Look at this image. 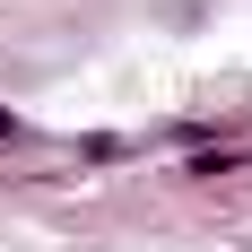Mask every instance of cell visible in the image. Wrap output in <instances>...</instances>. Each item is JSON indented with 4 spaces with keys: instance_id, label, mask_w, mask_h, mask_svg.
Segmentation results:
<instances>
[{
    "instance_id": "cell-1",
    "label": "cell",
    "mask_w": 252,
    "mask_h": 252,
    "mask_svg": "<svg viewBox=\"0 0 252 252\" xmlns=\"http://www.w3.org/2000/svg\"><path fill=\"white\" fill-rule=\"evenodd\" d=\"M235 165H252V157H244V148H209V157H191L183 174H200V183H218V174H235Z\"/></svg>"
},
{
    "instance_id": "cell-2",
    "label": "cell",
    "mask_w": 252,
    "mask_h": 252,
    "mask_svg": "<svg viewBox=\"0 0 252 252\" xmlns=\"http://www.w3.org/2000/svg\"><path fill=\"white\" fill-rule=\"evenodd\" d=\"M9 139H18V113H9V104H0V148H9Z\"/></svg>"
}]
</instances>
